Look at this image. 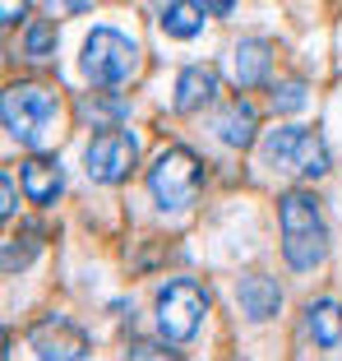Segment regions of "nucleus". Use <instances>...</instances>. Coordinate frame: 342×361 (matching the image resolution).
Listing matches in <instances>:
<instances>
[{
    "label": "nucleus",
    "mask_w": 342,
    "mask_h": 361,
    "mask_svg": "<svg viewBox=\"0 0 342 361\" xmlns=\"http://www.w3.org/2000/svg\"><path fill=\"white\" fill-rule=\"evenodd\" d=\"M0 116L10 139H19L23 149H46L61 130V93L46 84H10Z\"/></svg>",
    "instance_id": "obj_1"
},
{
    "label": "nucleus",
    "mask_w": 342,
    "mask_h": 361,
    "mask_svg": "<svg viewBox=\"0 0 342 361\" xmlns=\"http://www.w3.org/2000/svg\"><path fill=\"white\" fill-rule=\"evenodd\" d=\"M282 213V255L291 269H315L329 255V227H324V213L315 204V195L305 190H287L278 204Z\"/></svg>",
    "instance_id": "obj_2"
},
{
    "label": "nucleus",
    "mask_w": 342,
    "mask_h": 361,
    "mask_svg": "<svg viewBox=\"0 0 342 361\" xmlns=\"http://www.w3.org/2000/svg\"><path fill=\"white\" fill-rule=\"evenodd\" d=\"M199 185H203V167L190 149H162L158 162L148 167V190L158 200V209L167 213H181L199 200Z\"/></svg>",
    "instance_id": "obj_3"
},
{
    "label": "nucleus",
    "mask_w": 342,
    "mask_h": 361,
    "mask_svg": "<svg viewBox=\"0 0 342 361\" xmlns=\"http://www.w3.org/2000/svg\"><path fill=\"white\" fill-rule=\"evenodd\" d=\"M79 65H84V75L93 79L97 88H120L129 75H134V65H139V47L116 28H93L84 37Z\"/></svg>",
    "instance_id": "obj_4"
},
{
    "label": "nucleus",
    "mask_w": 342,
    "mask_h": 361,
    "mask_svg": "<svg viewBox=\"0 0 342 361\" xmlns=\"http://www.w3.org/2000/svg\"><path fill=\"white\" fill-rule=\"evenodd\" d=\"M264 158L282 171H296V176L315 180L329 171V149L315 130H300V126H278L273 135L264 139Z\"/></svg>",
    "instance_id": "obj_5"
},
{
    "label": "nucleus",
    "mask_w": 342,
    "mask_h": 361,
    "mask_svg": "<svg viewBox=\"0 0 342 361\" xmlns=\"http://www.w3.org/2000/svg\"><path fill=\"white\" fill-rule=\"evenodd\" d=\"M203 310H208V292L194 278H176L158 292V329L171 343H190L203 324Z\"/></svg>",
    "instance_id": "obj_6"
},
{
    "label": "nucleus",
    "mask_w": 342,
    "mask_h": 361,
    "mask_svg": "<svg viewBox=\"0 0 342 361\" xmlns=\"http://www.w3.org/2000/svg\"><path fill=\"white\" fill-rule=\"evenodd\" d=\"M134 162H139V139L129 135V130L111 126V130H97V135L88 139L84 171L97 185H120V180H129Z\"/></svg>",
    "instance_id": "obj_7"
},
{
    "label": "nucleus",
    "mask_w": 342,
    "mask_h": 361,
    "mask_svg": "<svg viewBox=\"0 0 342 361\" xmlns=\"http://www.w3.org/2000/svg\"><path fill=\"white\" fill-rule=\"evenodd\" d=\"M28 343H32V352H37L42 361H51V357H61V361H79V357H88V338H84V329H75L70 319H42V324L28 334Z\"/></svg>",
    "instance_id": "obj_8"
},
{
    "label": "nucleus",
    "mask_w": 342,
    "mask_h": 361,
    "mask_svg": "<svg viewBox=\"0 0 342 361\" xmlns=\"http://www.w3.org/2000/svg\"><path fill=\"white\" fill-rule=\"evenodd\" d=\"M217 97V70L213 65H190V70H181V79H176V111H185V116H194V111H203V106Z\"/></svg>",
    "instance_id": "obj_9"
},
{
    "label": "nucleus",
    "mask_w": 342,
    "mask_h": 361,
    "mask_svg": "<svg viewBox=\"0 0 342 361\" xmlns=\"http://www.w3.org/2000/svg\"><path fill=\"white\" fill-rule=\"evenodd\" d=\"M19 180H23V195H28L37 209H51V204L65 195V176H61V167H56L51 158H28L23 171H19Z\"/></svg>",
    "instance_id": "obj_10"
},
{
    "label": "nucleus",
    "mask_w": 342,
    "mask_h": 361,
    "mask_svg": "<svg viewBox=\"0 0 342 361\" xmlns=\"http://www.w3.org/2000/svg\"><path fill=\"white\" fill-rule=\"evenodd\" d=\"M241 310H246L255 324H264V319H273L282 310V287H278V278H268V274H250V278H241Z\"/></svg>",
    "instance_id": "obj_11"
},
{
    "label": "nucleus",
    "mask_w": 342,
    "mask_h": 361,
    "mask_svg": "<svg viewBox=\"0 0 342 361\" xmlns=\"http://www.w3.org/2000/svg\"><path fill=\"white\" fill-rule=\"evenodd\" d=\"M305 338L319 352L342 348V301H310L305 306Z\"/></svg>",
    "instance_id": "obj_12"
},
{
    "label": "nucleus",
    "mask_w": 342,
    "mask_h": 361,
    "mask_svg": "<svg viewBox=\"0 0 342 361\" xmlns=\"http://www.w3.org/2000/svg\"><path fill=\"white\" fill-rule=\"evenodd\" d=\"M268 61H273V47L264 37H246V42H236L232 51V75L241 88H259L268 79Z\"/></svg>",
    "instance_id": "obj_13"
},
{
    "label": "nucleus",
    "mask_w": 342,
    "mask_h": 361,
    "mask_svg": "<svg viewBox=\"0 0 342 361\" xmlns=\"http://www.w3.org/2000/svg\"><path fill=\"white\" fill-rule=\"evenodd\" d=\"M255 126H259L255 106L236 97V102L222 106V116H217L213 130H217V139H222L227 149H250V144H255Z\"/></svg>",
    "instance_id": "obj_14"
},
{
    "label": "nucleus",
    "mask_w": 342,
    "mask_h": 361,
    "mask_svg": "<svg viewBox=\"0 0 342 361\" xmlns=\"http://www.w3.org/2000/svg\"><path fill=\"white\" fill-rule=\"evenodd\" d=\"M79 121L84 126H97V130H111V126H120L125 121V102L120 97H111V88H97L93 84V93H84L79 97Z\"/></svg>",
    "instance_id": "obj_15"
},
{
    "label": "nucleus",
    "mask_w": 342,
    "mask_h": 361,
    "mask_svg": "<svg viewBox=\"0 0 342 361\" xmlns=\"http://www.w3.org/2000/svg\"><path fill=\"white\" fill-rule=\"evenodd\" d=\"M158 23H162L167 37H199L203 32V10L194 5V0H171V5H162Z\"/></svg>",
    "instance_id": "obj_16"
},
{
    "label": "nucleus",
    "mask_w": 342,
    "mask_h": 361,
    "mask_svg": "<svg viewBox=\"0 0 342 361\" xmlns=\"http://www.w3.org/2000/svg\"><path fill=\"white\" fill-rule=\"evenodd\" d=\"M51 51H56V23L51 19L28 23V32H23V56H28V61H46Z\"/></svg>",
    "instance_id": "obj_17"
},
{
    "label": "nucleus",
    "mask_w": 342,
    "mask_h": 361,
    "mask_svg": "<svg viewBox=\"0 0 342 361\" xmlns=\"http://www.w3.org/2000/svg\"><path fill=\"white\" fill-rule=\"evenodd\" d=\"M305 84H300V79H287V84H278L273 88V111H282V116H287V111H300V106H305Z\"/></svg>",
    "instance_id": "obj_18"
},
{
    "label": "nucleus",
    "mask_w": 342,
    "mask_h": 361,
    "mask_svg": "<svg viewBox=\"0 0 342 361\" xmlns=\"http://www.w3.org/2000/svg\"><path fill=\"white\" fill-rule=\"evenodd\" d=\"M42 10L56 14V19H70V14H84L88 0H42Z\"/></svg>",
    "instance_id": "obj_19"
},
{
    "label": "nucleus",
    "mask_w": 342,
    "mask_h": 361,
    "mask_svg": "<svg viewBox=\"0 0 342 361\" xmlns=\"http://www.w3.org/2000/svg\"><path fill=\"white\" fill-rule=\"evenodd\" d=\"M23 10H28V0H0V23L14 28V23L23 19Z\"/></svg>",
    "instance_id": "obj_20"
},
{
    "label": "nucleus",
    "mask_w": 342,
    "mask_h": 361,
    "mask_svg": "<svg viewBox=\"0 0 342 361\" xmlns=\"http://www.w3.org/2000/svg\"><path fill=\"white\" fill-rule=\"evenodd\" d=\"M0 218H14V176H0Z\"/></svg>",
    "instance_id": "obj_21"
},
{
    "label": "nucleus",
    "mask_w": 342,
    "mask_h": 361,
    "mask_svg": "<svg viewBox=\"0 0 342 361\" xmlns=\"http://www.w3.org/2000/svg\"><path fill=\"white\" fill-rule=\"evenodd\" d=\"M194 5H199L203 14H217V19H222V14H232V10H236V0H194Z\"/></svg>",
    "instance_id": "obj_22"
},
{
    "label": "nucleus",
    "mask_w": 342,
    "mask_h": 361,
    "mask_svg": "<svg viewBox=\"0 0 342 361\" xmlns=\"http://www.w3.org/2000/svg\"><path fill=\"white\" fill-rule=\"evenodd\" d=\"M153 5H171V0H153Z\"/></svg>",
    "instance_id": "obj_23"
}]
</instances>
